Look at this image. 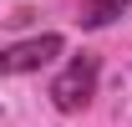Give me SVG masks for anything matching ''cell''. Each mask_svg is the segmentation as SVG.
Listing matches in <instances>:
<instances>
[{"mask_svg":"<svg viewBox=\"0 0 132 127\" xmlns=\"http://www.w3.org/2000/svg\"><path fill=\"white\" fill-rule=\"evenodd\" d=\"M92 97H97V56L81 51V56H71V66H66L61 76L51 81V102L61 112H81Z\"/></svg>","mask_w":132,"mask_h":127,"instance_id":"6da1fadb","label":"cell"},{"mask_svg":"<svg viewBox=\"0 0 132 127\" xmlns=\"http://www.w3.org/2000/svg\"><path fill=\"white\" fill-rule=\"evenodd\" d=\"M61 51H66V41H61L56 31L31 36V41H15V46L0 51V76H26V71H41V66H51Z\"/></svg>","mask_w":132,"mask_h":127,"instance_id":"7a4b0ae2","label":"cell"},{"mask_svg":"<svg viewBox=\"0 0 132 127\" xmlns=\"http://www.w3.org/2000/svg\"><path fill=\"white\" fill-rule=\"evenodd\" d=\"M127 5H132V0H81V15H76V20H81L86 31H102V26H112Z\"/></svg>","mask_w":132,"mask_h":127,"instance_id":"3957f363","label":"cell"}]
</instances>
